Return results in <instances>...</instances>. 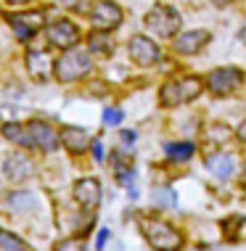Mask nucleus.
Here are the masks:
<instances>
[{
    "mask_svg": "<svg viewBox=\"0 0 246 251\" xmlns=\"http://www.w3.org/2000/svg\"><path fill=\"white\" fill-rule=\"evenodd\" d=\"M93 156H95V161H104V146H101V140H93Z\"/></svg>",
    "mask_w": 246,
    "mask_h": 251,
    "instance_id": "bb28decb",
    "label": "nucleus"
},
{
    "mask_svg": "<svg viewBox=\"0 0 246 251\" xmlns=\"http://www.w3.org/2000/svg\"><path fill=\"white\" fill-rule=\"evenodd\" d=\"M90 48H93V53L109 56L114 45H111V40H109V35H104V32H95V35H90Z\"/></svg>",
    "mask_w": 246,
    "mask_h": 251,
    "instance_id": "4be33fe9",
    "label": "nucleus"
},
{
    "mask_svg": "<svg viewBox=\"0 0 246 251\" xmlns=\"http://www.w3.org/2000/svg\"><path fill=\"white\" fill-rule=\"evenodd\" d=\"M0 251H32L27 243L19 238L16 233H8V230H0Z\"/></svg>",
    "mask_w": 246,
    "mask_h": 251,
    "instance_id": "aec40b11",
    "label": "nucleus"
},
{
    "mask_svg": "<svg viewBox=\"0 0 246 251\" xmlns=\"http://www.w3.org/2000/svg\"><path fill=\"white\" fill-rule=\"evenodd\" d=\"M204 93V79L199 74H183V77L167 79L159 87V103L164 108H177L183 103H191Z\"/></svg>",
    "mask_w": 246,
    "mask_h": 251,
    "instance_id": "f03ea898",
    "label": "nucleus"
},
{
    "mask_svg": "<svg viewBox=\"0 0 246 251\" xmlns=\"http://www.w3.org/2000/svg\"><path fill=\"white\" fill-rule=\"evenodd\" d=\"M27 69H29V74L37 82H45L53 72V61L45 50H29L27 53Z\"/></svg>",
    "mask_w": 246,
    "mask_h": 251,
    "instance_id": "f3484780",
    "label": "nucleus"
},
{
    "mask_svg": "<svg viewBox=\"0 0 246 251\" xmlns=\"http://www.w3.org/2000/svg\"><path fill=\"white\" fill-rule=\"evenodd\" d=\"M93 69V58L87 50H66L56 64H53V72L61 82H74V79L85 77L87 72Z\"/></svg>",
    "mask_w": 246,
    "mask_h": 251,
    "instance_id": "39448f33",
    "label": "nucleus"
},
{
    "mask_svg": "<svg viewBox=\"0 0 246 251\" xmlns=\"http://www.w3.org/2000/svg\"><path fill=\"white\" fill-rule=\"evenodd\" d=\"M196 153V143L191 140H172V143H164V156L175 164H186L191 156Z\"/></svg>",
    "mask_w": 246,
    "mask_h": 251,
    "instance_id": "a211bd4d",
    "label": "nucleus"
},
{
    "mask_svg": "<svg viewBox=\"0 0 246 251\" xmlns=\"http://www.w3.org/2000/svg\"><path fill=\"white\" fill-rule=\"evenodd\" d=\"M127 50H130V61H133L135 66H143V69L156 66V64L162 61V48H159V45H156L148 35H135V37H130Z\"/></svg>",
    "mask_w": 246,
    "mask_h": 251,
    "instance_id": "0eeeda50",
    "label": "nucleus"
},
{
    "mask_svg": "<svg viewBox=\"0 0 246 251\" xmlns=\"http://www.w3.org/2000/svg\"><path fill=\"white\" fill-rule=\"evenodd\" d=\"M154 203H156V206H162V209H169V206H175V203H177V196H175L172 188L162 185V188H156V191H154Z\"/></svg>",
    "mask_w": 246,
    "mask_h": 251,
    "instance_id": "412c9836",
    "label": "nucleus"
},
{
    "mask_svg": "<svg viewBox=\"0 0 246 251\" xmlns=\"http://www.w3.org/2000/svg\"><path fill=\"white\" fill-rule=\"evenodd\" d=\"M230 138H233V127L225 125V122H220V119L209 122V125L204 127V140L212 146V151H222V146L230 143Z\"/></svg>",
    "mask_w": 246,
    "mask_h": 251,
    "instance_id": "2eb2a0df",
    "label": "nucleus"
},
{
    "mask_svg": "<svg viewBox=\"0 0 246 251\" xmlns=\"http://www.w3.org/2000/svg\"><path fill=\"white\" fill-rule=\"evenodd\" d=\"M8 3H22V0H8Z\"/></svg>",
    "mask_w": 246,
    "mask_h": 251,
    "instance_id": "2f4dec72",
    "label": "nucleus"
},
{
    "mask_svg": "<svg viewBox=\"0 0 246 251\" xmlns=\"http://www.w3.org/2000/svg\"><path fill=\"white\" fill-rule=\"evenodd\" d=\"M244 79H246V74L238 66H217V69H212L207 74L204 90H209L215 98H228L244 85Z\"/></svg>",
    "mask_w": 246,
    "mask_h": 251,
    "instance_id": "20e7f679",
    "label": "nucleus"
},
{
    "mask_svg": "<svg viewBox=\"0 0 246 251\" xmlns=\"http://www.w3.org/2000/svg\"><path fill=\"white\" fill-rule=\"evenodd\" d=\"M241 40H244V43H246V26H244V29H241Z\"/></svg>",
    "mask_w": 246,
    "mask_h": 251,
    "instance_id": "7c9ffc66",
    "label": "nucleus"
},
{
    "mask_svg": "<svg viewBox=\"0 0 246 251\" xmlns=\"http://www.w3.org/2000/svg\"><path fill=\"white\" fill-rule=\"evenodd\" d=\"M209 43H212V35L207 29H188L172 40V48L177 56H199Z\"/></svg>",
    "mask_w": 246,
    "mask_h": 251,
    "instance_id": "1a4fd4ad",
    "label": "nucleus"
},
{
    "mask_svg": "<svg viewBox=\"0 0 246 251\" xmlns=\"http://www.w3.org/2000/svg\"><path fill=\"white\" fill-rule=\"evenodd\" d=\"M8 24L13 26L19 40H29L45 26V16L40 11H22V13H11Z\"/></svg>",
    "mask_w": 246,
    "mask_h": 251,
    "instance_id": "9d476101",
    "label": "nucleus"
},
{
    "mask_svg": "<svg viewBox=\"0 0 246 251\" xmlns=\"http://www.w3.org/2000/svg\"><path fill=\"white\" fill-rule=\"evenodd\" d=\"M122 117H125V114H122V108H106V111H104V125L117 127L119 122H122Z\"/></svg>",
    "mask_w": 246,
    "mask_h": 251,
    "instance_id": "b1692460",
    "label": "nucleus"
},
{
    "mask_svg": "<svg viewBox=\"0 0 246 251\" xmlns=\"http://www.w3.org/2000/svg\"><path fill=\"white\" fill-rule=\"evenodd\" d=\"M3 135L8 140H13L16 146L35 148V146H32V135H29V127H27V125H5L3 127Z\"/></svg>",
    "mask_w": 246,
    "mask_h": 251,
    "instance_id": "6ab92c4d",
    "label": "nucleus"
},
{
    "mask_svg": "<svg viewBox=\"0 0 246 251\" xmlns=\"http://www.w3.org/2000/svg\"><path fill=\"white\" fill-rule=\"evenodd\" d=\"M77 40H80V29L69 19H61V22H53L48 26V43L56 45V48H72Z\"/></svg>",
    "mask_w": 246,
    "mask_h": 251,
    "instance_id": "f8f14e48",
    "label": "nucleus"
},
{
    "mask_svg": "<svg viewBox=\"0 0 246 251\" xmlns=\"http://www.w3.org/2000/svg\"><path fill=\"white\" fill-rule=\"evenodd\" d=\"M58 143H64V148L69 153H85L93 146V138L82 127H64L58 135Z\"/></svg>",
    "mask_w": 246,
    "mask_h": 251,
    "instance_id": "4468645a",
    "label": "nucleus"
},
{
    "mask_svg": "<svg viewBox=\"0 0 246 251\" xmlns=\"http://www.w3.org/2000/svg\"><path fill=\"white\" fill-rule=\"evenodd\" d=\"M122 19H125V13L117 3H111V0H93L90 5V22H93V29L95 32H111L117 29L122 24Z\"/></svg>",
    "mask_w": 246,
    "mask_h": 251,
    "instance_id": "423d86ee",
    "label": "nucleus"
},
{
    "mask_svg": "<svg viewBox=\"0 0 246 251\" xmlns=\"http://www.w3.org/2000/svg\"><path fill=\"white\" fill-rule=\"evenodd\" d=\"M140 233L154 251H183L186 235L162 217H140Z\"/></svg>",
    "mask_w": 246,
    "mask_h": 251,
    "instance_id": "f257e3e1",
    "label": "nucleus"
},
{
    "mask_svg": "<svg viewBox=\"0 0 246 251\" xmlns=\"http://www.w3.org/2000/svg\"><path fill=\"white\" fill-rule=\"evenodd\" d=\"M53 251H85V243L80 238H66V241H58Z\"/></svg>",
    "mask_w": 246,
    "mask_h": 251,
    "instance_id": "5701e85b",
    "label": "nucleus"
},
{
    "mask_svg": "<svg viewBox=\"0 0 246 251\" xmlns=\"http://www.w3.org/2000/svg\"><path fill=\"white\" fill-rule=\"evenodd\" d=\"M29 135H32V146L35 148H40V151H56L58 148V132L53 130L48 122H40V119H35V122H29Z\"/></svg>",
    "mask_w": 246,
    "mask_h": 251,
    "instance_id": "ddd939ff",
    "label": "nucleus"
},
{
    "mask_svg": "<svg viewBox=\"0 0 246 251\" xmlns=\"http://www.w3.org/2000/svg\"><path fill=\"white\" fill-rule=\"evenodd\" d=\"M106 238H109V230L104 227V230H101V233H98V238H95V249H104V243H106Z\"/></svg>",
    "mask_w": 246,
    "mask_h": 251,
    "instance_id": "cd10ccee",
    "label": "nucleus"
},
{
    "mask_svg": "<svg viewBox=\"0 0 246 251\" xmlns=\"http://www.w3.org/2000/svg\"><path fill=\"white\" fill-rule=\"evenodd\" d=\"M143 26H146L151 35L162 37V40H175L177 35H180L183 16H180L177 8H172V5L156 3V5H151V11L143 16Z\"/></svg>",
    "mask_w": 246,
    "mask_h": 251,
    "instance_id": "7ed1b4c3",
    "label": "nucleus"
},
{
    "mask_svg": "<svg viewBox=\"0 0 246 251\" xmlns=\"http://www.w3.org/2000/svg\"><path fill=\"white\" fill-rule=\"evenodd\" d=\"M3 175L11 182H24L32 175V161L27 159L24 153H11L8 159H5V164H3Z\"/></svg>",
    "mask_w": 246,
    "mask_h": 251,
    "instance_id": "dca6fc26",
    "label": "nucleus"
},
{
    "mask_svg": "<svg viewBox=\"0 0 246 251\" xmlns=\"http://www.w3.org/2000/svg\"><path fill=\"white\" fill-rule=\"evenodd\" d=\"M74 201L80 203L85 212H95L101 203V182L95 177H82L74 182Z\"/></svg>",
    "mask_w": 246,
    "mask_h": 251,
    "instance_id": "9b49d317",
    "label": "nucleus"
},
{
    "mask_svg": "<svg viewBox=\"0 0 246 251\" xmlns=\"http://www.w3.org/2000/svg\"><path fill=\"white\" fill-rule=\"evenodd\" d=\"M56 3H61V5H66V8H74V5L80 3V0H56Z\"/></svg>",
    "mask_w": 246,
    "mask_h": 251,
    "instance_id": "c756f323",
    "label": "nucleus"
},
{
    "mask_svg": "<svg viewBox=\"0 0 246 251\" xmlns=\"http://www.w3.org/2000/svg\"><path fill=\"white\" fill-rule=\"evenodd\" d=\"M233 138H236L241 146H246V117L241 119V125H238L236 130H233Z\"/></svg>",
    "mask_w": 246,
    "mask_h": 251,
    "instance_id": "a878e982",
    "label": "nucleus"
},
{
    "mask_svg": "<svg viewBox=\"0 0 246 251\" xmlns=\"http://www.w3.org/2000/svg\"><path fill=\"white\" fill-rule=\"evenodd\" d=\"M119 140H122V146H125V148H133L135 140H138V135H135V130H122Z\"/></svg>",
    "mask_w": 246,
    "mask_h": 251,
    "instance_id": "393cba45",
    "label": "nucleus"
},
{
    "mask_svg": "<svg viewBox=\"0 0 246 251\" xmlns=\"http://www.w3.org/2000/svg\"><path fill=\"white\" fill-rule=\"evenodd\" d=\"M212 3H215L217 8H228V5H233V3H238V0H212Z\"/></svg>",
    "mask_w": 246,
    "mask_h": 251,
    "instance_id": "c85d7f7f",
    "label": "nucleus"
},
{
    "mask_svg": "<svg viewBox=\"0 0 246 251\" xmlns=\"http://www.w3.org/2000/svg\"><path fill=\"white\" fill-rule=\"evenodd\" d=\"M204 167H207V172L212 177L217 180H230L233 175L238 172V156L233 151H212L207 153V159H204Z\"/></svg>",
    "mask_w": 246,
    "mask_h": 251,
    "instance_id": "6e6552de",
    "label": "nucleus"
}]
</instances>
